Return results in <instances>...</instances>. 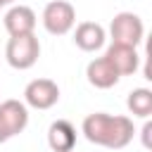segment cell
<instances>
[{"mask_svg":"<svg viewBox=\"0 0 152 152\" xmlns=\"http://www.w3.org/2000/svg\"><path fill=\"white\" fill-rule=\"evenodd\" d=\"M5 57L10 62V66L24 71V69H31L38 57H40V43L33 33L28 36H14L7 40V48H5Z\"/></svg>","mask_w":152,"mask_h":152,"instance_id":"obj_2","label":"cell"},{"mask_svg":"<svg viewBox=\"0 0 152 152\" xmlns=\"http://www.w3.org/2000/svg\"><path fill=\"white\" fill-rule=\"evenodd\" d=\"M0 7H2V5H0Z\"/></svg>","mask_w":152,"mask_h":152,"instance_id":"obj_16","label":"cell"},{"mask_svg":"<svg viewBox=\"0 0 152 152\" xmlns=\"http://www.w3.org/2000/svg\"><path fill=\"white\" fill-rule=\"evenodd\" d=\"M10 2H14V0H0V5H10Z\"/></svg>","mask_w":152,"mask_h":152,"instance_id":"obj_15","label":"cell"},{"mask_svg":"<svg viewBox=\"0 0 152 152\" xmlns=\"http://www.w3.org/2000/svg\"><path fill=\"white\" fill-rule=\"evenodd\" d=\"M104 59L116 69L119 76H131V74H135L138 66H140V57H138L135 48L124 45V43H112V45L107 48Z\"/></svg>","mask_w":152,"mask_h":152,"instance_id":"obj_6","label":"cell"},{"mask_svg":"<svg viewBox=\"0 0 152 152\" xmlns=\"http://www.w3.org/2000/svg\"><path fill=\"white\" fill-rule=\"evenodd\" d=\"M109 31H112L114 43H124V45H131V48H138L142 43V36H145L142 19L133 12H119L112 19Z\"/></svg>","mask_w":152,"mask_h":152,"instance_id":"obj_4","label":"cell"},{"mask_svg":"<svg viewBox=\"0 0 152 152\" xmlns=\"http://www.w3.org/2000/svg\"><path fill=\"white\" fill-rule=\"evenodd\" d=\"M74 43L83 52H95L104 45V28L95 21H83L74 31Z\"/></svg>","mask_w":152,"mask_h":152,"instance_id":"obj_11","label":"cell"},{"mask_svg":"<svg viewBox=\"0 0 152 152\" xmlns=\"http://www.w3.org/2000/svg\"><path fill=\"white\" fill-rule=\"evenodd\" d=\"M133 121L128 116H121V114H104V112H95V114H88L83 119V135L93 142V145H100V147H107V150H121L126 147L131 140H133Z\"/></svg>","mask_w":152,"mask_h":152,"instance_id":"obj_1","label":"cell"},{"mask_svg":"<svg viewBox=\"0 0 152 152\" xmlns=\"http://www.w3.org/2000/svg\"><path fill=\"white\" fill-rule=\"evenodd\" d=\"M24 97L33 109H50L59 102V86L52 78H36L26 86Z\"/></svg>","mask_w":152,"mask_h":152,"instance_id":"obj_5","label":"cell"},{"mask_svg":"<svg viewBox=\"0 0 152 152\" xmlns=\"http://www.w3.org/2000/svg\"><path fill=\"white\" fill-rule=\"evenodd\" d=\"M5 28H7L10 38L33 33V28H36V12L31 7H26V5H14L5 14Z\"/></svg>","mask_w":152,"mask_h":152,"instance_id":"obj_7","label":"cell"},{"mask_svg":"<svg viewBox=\"0 0 152 152\" xmlns=\"http://www.w3.org/2000/svg\"><path fill=\"white\" fill-rule=\"evenodd\" d=\"M48 145L52 152H74L76 145V128L66 119H57L48 128Z\"/></svg>","mask_w":152,"mask_h":152,"instance_id":"obj_8","label":"cell"},{"mask_svg":"<svg viewBox=\"0 0 152 152\" xmlns=\"http://www.w3.org/2000/svg\"><path fill=\"white\" fill-rule=\"evenodd\" d=\"M12 135H10V131H7V126H5V121H2V116H0V142H7Z\"/></svg>","mask_w":152,"mask_h":152,"instance_id":"obj_14","label":"cell"},{"mask_svg":"<svg viewBox=\"0 0 152 152\" xmlns=\"http://www.w3.org/2000/svg\"><path fill=\"white\" fill-rule=\"evenodd\" d=\"M86 76H88V83L95 86V88H100V90L114 88V86L119 83V78H121V76L116 74V69H114L104 57L93 59V62L88 64V69H86Z\"/></svg>","mask_w":152,"mask_h":152,"instance_id":"obj_10","label":"cell"},{"mask_svg":"<svg viewBox=\"0 0 152 152\" xmlns=\"http://www.w3.org/2000/svg\"><path fill=\"white\" fill-rule=\"evenodd\" d=\"M76 24V10L66 0H52L43 10V26L52 36H64Z\"/></svg>","mask_w":152,"mask_h":152,"instance_id":"obj_3","label":"cell"},{"mask_svg":"<svg viewBox=\"0 0 152 152\" xmlns=\"http://www.w3.org/2000/svg\"><path fill=\"white\" fill-rule=\"evenodd\" d=\"M0 116H2V121H5V126H7V131H10L12 138L19 135V133H24V128L28 126V109L19 100H5V102H0Z\"/></svg>","mask_w":152,"mask_h":152,"instance_id":"obj_9","label":"cell"},{"mask_svg":"<svg viewBox=\"0 0 152 152\" xmlns=\"http://www.w3.org/2000/svg\"><path fill=\"white\" fill-rule=\"evenodd\" d=\"M126 104H128V112H131L133 116L147 119V116L152 114V90H147V88H135V90H131Z\"/></svg>","mask_w":152,"mask_h":152,"instance_id":"obj_12","label":"cell"},{"mask_svg":"<svg viewBox=\"0 0 152 152\" xmlns=\"http://www.w3.org/2000/svg\"><path fill=\"white\" fill-rule=\"evenodd\" d=\"M140 135H142V145H145L147 150H152V124H150V121H147V124L142 126Z\"/></svg>","mask_w":152,"mask_h":152,"instance_id":"obj_13","label":"cell"}]
</instances>
